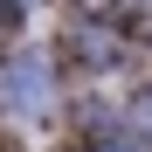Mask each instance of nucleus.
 <instances>
[{
	"label": "nucleus",
	"instance_id": "1",
	"mask_svg": "<svg viewBox=\"0 0 152 152\" xmlns=\"http://www.w3.org/2000/svg\"><path fill=\"white\" fill-rule=\"evenodd\" d=\"M56 104H62V62L48 56V48H35V42L7 48V56H0V111L21 118V124H35Z\"/></svg>",
	"mask_w": 152,
	"mask_h": 152
},
{
	"label": "nucleus",
	"instance_id": "2",
	"mask_svg": "<svg viewBox=\"0 0 152 152\" xmlns=\"http://www.w3.org/2000/svg\"><path fill=\"white\" fill-rule=\"evenodd\" d=\"M69 56L83 62L90 76H118L124 56H132V21H111V14H69Z\"/></svg>",
	"mask_w": 152,
	"mask_h": 152
},
{
	"label": "nucleus",
	"instance_id": "3",
	"mask_svg": "<svg viewBox=\"0 0 152 152\" xmlns=\"http://www.w3.org/2000/svg\"><path fill=\"white\" fill-rule=\"evenodd\" d=\"M76 14H111V21H152V0H76Z\"/></svg>",
	"mask_w": 152,
	"mask_h": 152
},
{
	"label": "nucleus",
	"instance_id": "4",
	"mask_svg": "<svg viewBox=\"0 0 152 152\" xmlns=\"http://www.w3.org/2000/svg\"><path fill=\"white\" fill-rule=\"evenodd\" d=\"M0 7H35V0H0Z\"/></svg>",
	"mask_w": 152,
	"mask_h": 152
},
{
	"label": "nucleus",
	"instance_id": "5",
	"mask_svg": "<svg viewBox=\"0 0 152 152\" xmlns=\"http://www.w3.org/2000/svg\"><path fill=\"white\" fill-rule=\"evenodd\" d=\"M0 21H7V7H0Z\"/></svg>",
	"mask_w": 152,
	"mask_h": 152
}]
</instances>
